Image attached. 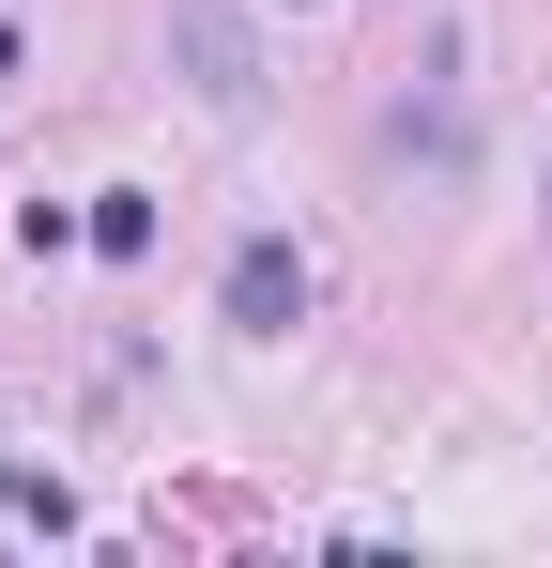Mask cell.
Listing matches in <instances>:
<instances>
[{
	"instance_id": "obj_3",
	"label": "cell",
	"mask_w": 552,
	"mask_h": 568,
	"mask_svg": "<svg viewBox=\"0 0 552 568\" xmlns=\"http://www.w3.org/2000/svg\"><path fill=\"white\" fill-rule=\"evenodd\" d=\"M92 246H108V262H139V246H154V200L108 185V200H92Z\"/></svg>"
},
{
	"instance_id": "obj_1",
	"label": "cell",
	"mask_w": 552,
	"mask_h": 568,
	"mask_svg": "<svg viewBox=\"0 0 552 568\" xmlns=\"http://www.w3.org/2000/svg\"><path fill=\"white\" fill-rule=\"evenodd\" d=\"M215 307H231L246 338H292V323H307V246H292V231H246L231 277H215Z\"/></svg>"
},
{
	"instance_id": "obj_2",
	"label": "cell",
	"mask_w": 552,
	"mask_h": 568,
	"mask_svg": "<svg viewBox=\"0 0 552 568\" xmlns=\"http://www.w3.org/2000/svg\"><path fill=\"white\" fill-rule=\"evenodd\" d=\"M170 62H184L215 108H246V93H262V47H246V16H231V0H170Z\"/></svg>"
}]
</instances>
